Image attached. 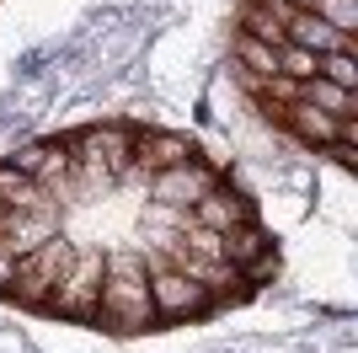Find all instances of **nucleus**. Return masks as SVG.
<instances>
[{
	"label": "nucleus",
	"instance_id": "obj_1",
	"mask_svg": "<svg viewBox=\"0 0 358 353\" xmlns=\"http://www.w3.org/2000/svg\"><path fill=\"white\" fill-rule=\"evenodd\" d=\"M96 321H107L113 332H145V326H155L139 247L107 251V279H102V300H96Z\"/></svg>",
	"mask_w": 358,
	"mask_h": 353
},
{
	"label": "nucleus",
	"instance_id": "obj_2",
	"mask_svg": "<svg viewBox=\"0 0 358 353\" xmlns=\"http://www.w3.org/2000/svg\"><path fill=\"white\" fill-rule=\"evenodd\" d=\"M75 241L70 235H54V241H43V247L32 251V257H16V273H11V300L16 305H27V310H48V294H54V284L70 273V263H75Z\"/></svg>",
	"mask_w": 358,
	"mask_h": 353
},
{
	"label": "nucleus",
	"instance_id": "obj_3",
	"mask_svg": "<svg viewBox=\"0 0 358 353\" xmlns=\"http://www.w3.org/2000/svg\"><path fill=\"white\" fill-rule=\"evenodd\" d=\"M102 279H107V247H80L75 251L70 273L54 284L48 294V316H64V321H96V300H102Z\"/></svg>",
	"mask_w": 358,
	"mask_h": 353
},
{
	"label": "nucleus",
	"instance_id": "obj_4",
	"mask_svg": "<svg viewBox=\"0 0 358 353\" xmlns=\"http://www.w3.org/2000/svg\"><path fill=\"white\" fill-rule=\"evenodd\" d=\"M145 279H150V310H155V321H198V316L214 310L209 289H198L193 279H182V273H171L161 263H145Z\"/></svg>",
	"mask_w": 358,
	"mask_h": 353
},
{
	"label": "nucleus",
	"instance_id": "obj_5",
	"mask_svg": "<svg viewBox=\"0 0 358 353\" xmlns=\"http://www.w3.org/2000/svg\"><path fill=\"white\" fill-rule=\"evenodd\" d=\"M203 150H198L193 134H177V129H145L134 134V150H129V176H155V172H171V166H187L198 161Z\"/></svg>",
	"mask_w": 358,
	"mask_h": 353
},
{
	"label": "nucleus",
	"instance_id": "obj_6",
	"mask_svg": "<svg viewBox=\"0 0 358 353\" xmlns=\"http://www.w3.org/2000/svg\"><path fill=\"white\" fill-rule=\"evenodd\" d=\"M220 182H224V172H214V166L198 155V161H187V166H171V172H155V176H150V198H145V204L193 209L198 198H209Z\"/></svg>",
	"mask_w": 358,
	"mask_h": 353
},
{
	"label": "nucleus",
	"instance_id": "obj_7",
	"mask_svg": "<svg viewBox=\"0 0 358 353\" xmlns=\"http://www.w3.org/2000/svg\"><path fill=\"white\" fill-rule=\"evenodd\" d=\"M187 214H193V225H198V230H214V235H230V230H241V225H252V220H257L252 198L230 193L224 182L209 193V198H198V204L187 209Z\"/></svg>",
	"mask_w": 358,
	"mask_h": 353
},
{
	"label": "nucleus",
	"instance_id": "obj_8",
	"mask_svg": "<svg viewBox=\"0 0 358 353\" xmlns=\"http://www.w3.org/2000/svg\"><path fill=\"white\" fill-rule=\"evenodd\" d=\"M284 38H289L294 48H305V54H315V59H327V54H353V48H358V38L327 27L315 11H294V16L284 22Z\"/></svg>",
	"mask_w": 358,
	"mask_h": 353
},
{
	"label": "nucleus",
	"instance_id": "obj_9",
	"mask_svg": "<svg viewBox=\"0 0 358 353\" xmlns=\"http://www.w3.org/2000/svg\"><path fill=\"white\" fill-rule=\"evenodd\" d=\"M59 230H64L59 209H38V214H11V220H6V230H0V247L11 251V257H32V251L43 247V241H54Z\"/></svg>",
	"mask_w": 358,
	"mask_h": 353
},
{
	"label": "nucleus",
	"instance_id": "obj_10",
	"mask_svg": "<svg viewBox=\"0 0 358 353\" xmlns=\"http://www.w3.org/2000/svg\"><path fill=\"white\" fill-rule=\"evenodd\" d=\"M0 204L11 209V214H38V209H59V198H48L32 176H22L16 166L0 161Z\"/></svg>",
	"mask_w": 358,
	"mask_h": 353
},
{
	"label": "nucleus",
	"instance_id": "obj_11",
	"mask_svg": "<svg viewBox=\"0 0 358 353\" xmlns=\"http://www.w3.org/2000/svg\"><path fill=\"white\" fill-rule=\"evenodd\" d=\"M268 247H273V230H268L262 220H252V225H241V230L220 235V257H224V268H230V273H241V268L252 263V257H262Z\"/></svg>",
	"mask_w": 358,
	"mask_h": 353
},
{
	"label": "nucleus",
	"instance_id": "obj_12",
	"mask_svg": "<svg viewBox=\"0 0 358 353\" xmlns=\"http://www.w3.org/2000/svg\"><path fill=\"white\" fill-rule=\"evenodd\" d=\"M299 102L315 107V113H327V118H353L358 97H353V91H337L331 81H321V75H315V81H305V86H299Z\"/></svg>",
	"mask_w": 358,
	"mask_h": 353
},
{
	"label": "nucleus",
	"instance_id": "obj_13",
	"mask_svg": "<svg viewBox=\"0 0 358 353\" xmlns=\"http://www.w3.org/2000/svg\"><path fill=\"white\" fill-rule=\"evenodd\" d=\"M236 70L252 75V81H273L278 75V48H268V43H257V38L241 32L236 38Z\"/></svg>",
	"mask_w": 358,
	"mask_h": 353
},
{
	"label": "nucleus",
	"instance_id": "obj_14",
	"mask_svg": "<svg viewBox=\"0 0 358 353\" xmlns=\"http://www.w3.org/2000/svg\"><path fill=\"white\" fill-rule=\"evenodd\" d=\"M315 70H321V59H315V54H305V48H294V43L278 48V75H284V81L305 86V81H315Z\"/></svg>",
	"mask_w": 358,
	"mask_h": 353
},
{
	"label": "nucleus",
	"instance_id": "obj_15",
	"mask_svg": "<svg viewBox=\"0 0 358 353\" xmlns=\"http://www.w3.org/2000/svg\"><path fill=\"white\" fill-rule=\"evenodd\" d=\"M315 75H321V81H331L337 91H353V97H358V54H327Z\"/></svg>",
	"mask_w": 358,
	"mask_h": 353
},
{
	"label": "nucleus",
	"instance_id": "obj_16",
	"mask_svg": "<svg viewBox=\"0 0 358 353\" xmlns=\"http://www.w3.org/2000/svg\"><path fill=\"white\" fill-rule=\"evenodd\" d=\"M315 16H321L327 27L358 38V0H315Z\"/></svg>",
	"mask_w": 358,
	"mask_h": 353
},
{
	"label": "nucleus",
	"instance_id": "obj_17",
	"mask_svg": "<svg viewBox=\"0 0 358 353\" xmlns=\"http://www.w3.org/2000/svg\"><path fill=\"white\" fill-rule=\"evenodd\" d=\"M11 273H16V257L0 247V289H11Z\"/></svg>",
	"mask_w": 358,
	"mask_h": 353
},
{
	"label": "nucleus",
	"instance_id": "obj_18",
	"mask_svg": "<svg viewBox=\"0 0 358 353\" xmlns=\"http://www.w3.org/2000/svg\"><path fill=\"white\" fill-rule=\"evenodd\" d=\"M289 11H315V0H284Z\"/></svg>",
	"mask_w": 358,
	"mask_h": 353
},
{
	"label": "nucleus",
	"instance_id": "obj_19",
	"mask_svg": "<svg viewBox=\"0 0 358 353\" xmlns=\"http://www.w3.org/2000/svg\"><path fill=\"white\" fill-rule=\"evenodd\" d=\"M6 220H11V209H6V204H0V230H6Z\"/></svg>",
	"mask_w": 358,
	"mask_h": 353
}]
</instances>
